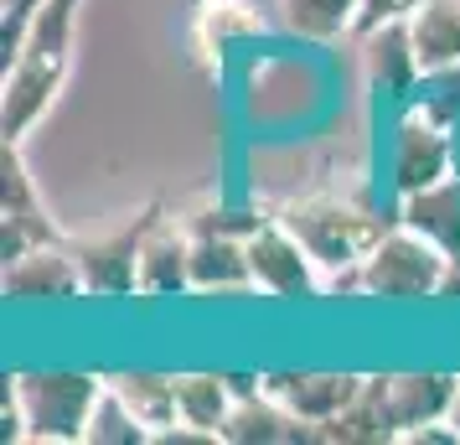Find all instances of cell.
<instances>
[{
  "mask_svg": "<svg viewBox=\"0 0 460 445\" xmlns=\"http://www.w3.org/2000/svg\"><path fill=\"white\" fill-rule=\"evenodd\" d=\"M0 290H5V300H73V296H88L78 254H73L67 238L63 244H37V249H26V254L5 259Z\"/></svg>",
  "mask_w": 460,
  "mask_h": 445,
  "instance_id": "30bf717a",
  "label": "cell"
},
{
  "mask_svg": "<svg viewBox=\"0 0 460 445\" xmlns=\"http://www.w3.org/2000/svg\"><path fill=\"white\" fill-rule=\"evenodd\" d=\"M383 388H388V414L403 435L414 424L445 420L456 404L460 378H450V373H383Z\"/></svg>",
  "mask_w": 460,
  "mask_h": 445,
  "instance_id": "2e32d148",
  "label": "cell"
},
{
  "mask_svg": "<svg viewBox=\"0 0 460 445\" xmlns=\"http://www.w3.org/2000/svg\"><path fill=\"white\" fill-rule=\"evenodd\" d=\"M109 388L129 404V414L150 430V441L176 424V373H155V368H119L109 373Z\"/></svg>",
  "mask_w": 460,
  "mask_h": 445,
  "instance_id": "d6986e66",
  "label": "cell"
},
{
  "mask_svg": "<svg viewBox=\"0 0 460 445\" xmlns=\"http://www.w3.org/2000/svg\"><path fill=\"white\" fill-rule=\"evenodd\" d=\"M445 420H450V424L460 430V388H456V404H450V414H445Z\"/></svg>",
  "mask_w": 460,
  "mask_h": 445,
  "instance_id": "484cf974",
  "label": "cell"
},
{
  "mask_svg": "<svg viewBox=\"0 0 460 445\" xmlns=\"http://www.w3.org/2000/svg\"><path fill=\"white\" fill-rule=\"evenodd\" d=\"M409 37H414L424 78L460 67V0H424L409 16Z\"/></svg>",
  "mask_w": 460,
  "mask_h": 445,
  "instance_id": "ac0fdd59",
  "label": "cell"
},
{
  "mask_svg": "<svg viewBox=\"0 0 460 445\" xmlns=\"http://www.w3.org/2000/svg\"><path fill=\"white\" fill-rule=\"evenodd\" d=\"M439 300H460V259H450V270L439 280Z\"/></svg>",
  "mask_w": 460,
  "mask_h": 445,
  "instance_id": "d4e9b609",
  "label": "cell"
},
{
  "mask_svg": "<svg viewBox=\"0 0 460 445\" xmlns=\"http://www.w3.org/2000/svg\"><path fill=\"white\" fill-rule=\"evenodd\" d=\"M315 441H341V445H383V441H398V424L394 414H388V388H383V373H373V378H362V388H357V399L336 414V420H326L321 430H315Z\"/></svg>",
  "mask_w": 460,
  "mask_h": 445,
  "instance_id": "e0dca14e",
  "label": "cell"
},
{
  "mask_svg": "<svg viewBox=\"0 0 460 445\" xmlns=\"http://www.w3.org/2000/svg\"><path fill=\"white\" fill-rule=\"evenodd\" d=\"M249 275H253V290L270 300H305V296H321V264L311 259V249L285 228V218H259L249 228Z\"/></svg>",
  "mask_w": 460,
  "mask_h": 445,
  "instance_id": "ba28073f",
  "label": "cell"
},
{
  "mask_svg": "<svg viewBox=\"0 0 460 445\" xmlns=\"http://www.w3.org/2000/svg\"><path fill=\"white\" fill-rule=\"evenodd\" d=\"M388 171H394L398 197L456 176V129H450V114L439 104H429V99L403 109V120L394 125V146H388Z\"/></svg>",
  "mask_w": 460,
  "mask_h": 445,
  "instance_id": "5b68a950",
  "label": "cell"
},
{
  "mask_svg": "<svg viewBox=\"0 0 460 445\" xmlns=\"http://www.w3.org/2000/svg\"><path fill=\"white\" fill-rule=\"evenodd\" d=\"M398 223L439 244L450 259H460V176H445L435 187H419L398 197Z\"/></svg>",
  "mask_w": 460,
  "mask_h": 445,
  "instance_id": "9a60e30c",
  "label": "cell"
},
{
  "mask_svg": "<svg viewBox=\"0 0 460 445\" xmlns=\"http://www.w3.org/2000/svg\"><path fill=\"white\" fill-rule=\"evenodd\" d=\"M223 441H233V445H290V441H315V430L305 420H295L274 394L249 388V394H238V404H233L228 424H223Z\"/></svg>",
  "mask_w": 460,
  "mask_h": 445,
  "instance_id": "4fadbf2b",
  "label": "cell"
},
{
  "mask_svg": "<svg viewBox=\"0 0 460 445\" xmlns=\"http://www.w3.org/2000/svg\"><path fill=\"white\" fill-rule=\"evenodd\" d=\"M233 404H238V388L228 373H176V424H197L223 441Z\"/></svg>",
  "mask_w": 460,
  "mask_h": 445,
  "instance_id": "ffe728a7",
  "label": "cell"
},
{
  "mask_svg": "<svg viewBox=\"0 0 460 445\" xmlns=\"http://www.w3.org/2000/svg\"><path fill=\"white\" fill-rule=\"evenodd\" d=\"M104 383L109 373H73V368L5 378V399L22 414V445H78Z\"/></svg>",
  "mask_w": 460,
  "mask_h": 445,
  "instance_id": "7a4b0ae2",
  "label": "cell"
},
{
  "mask_svg": "<svg viewBox=\"0 0 460 445\" xmlns=\"http://www.w3.org/2000/svg\"><path fill=\"white\" fill-rule=\"evenodd\" d=\"M362 73H367V84L388 88V93H409L424 78L409 22H383L373 31H362Z\"/></svg>",
  "mask_w": 460,
  "mask_h": 445,
  "instance_id": "5bb4252c",
  "label": "cell"
},
{
  "mask_svg": "<svg viewBox=\"0 0 460 445\" xmlns=\"http://www.w3.org/2000/svg\"><path fill=\"white\" fill-rule=\"evenodd\" d=\"M166 212L161 202H146V208L125 218L114 234H99V238H78L73 254H78V270H84V290L88 296H135L140 290V249H146L150 228L161 223Z\"/></svg>",
  "mask_w": 460,
  "mask_h": 445,
  "instance_id": "8992f818",
  "label": "cell"
},
{
  "mask_svg": "<svg viewBox=\"0 0 460 445\" xmlns=\"http://www.w3.org/2000/svg\"><path fill=\"white\" fill-rule=\"evenodd\" d=\"M424 0H362V22H357V37L362 31H373L383 22H409Z\"/></svg>",
  "mask_w": 460,
  "mask_h": 445,
  "instance_id": "cb8c5ba5",
  "label": "cell"
},
{
  "mask_svg": "<svg viewBox=\"0 0 460 445\" xmlns=\"http://www.w3.org/2000/svg\"><path fill=\"white\" fill-rule=\"evenodd\" d=\"M259 388L274 394L295 420H305L311 430H321V424L336 420V414L357 399L362 373H264Z\"/></svg>",
  "mask_w": 460,
  "mask_h": 445,
  "instance_id": "8fae6325",
  "label": "cell"
},
{
  "mask_svg": "<svg viewBox=\"0 0 460 445\" xmlns=\"http://www.w3.org/2000/svg\"><path fill=\"white\" fill-rule=\"evenodd\" d=\"M84 441H88V445H150V430L135 420V414H129V404L104 383V394H99L93 414H88Z\"/></svg>",
  "mask_w": 460,
  "mask_h": 445,
  "instance_id": "603a6c76",
  "label": "cell"
},
{
  "mask_svg": "<svg viewBox=\"0 0 460 445\" xmlns=\"http://www.w3.org/2000/svg\"><path fill=\"white\" fill-rule=\"evenodd\" d=\"M191 290V234L187 223L161 218L140 249V290L135 296H181Z\"/></svg>",
  "mask_w": 460,
  "mask_h": 445,
  "instance_id": "7c38bea8",
  "label": "cell"
},
{
  "mask_svg": "<svg viewBox=\"0 0 460 445\" xmlns=\"http://www.w3.org/2000/svg\"><path fill=\"white\" fill-rule=\"evenodd\" d=\"M279 22L305 42H341L362 22V0H274Z\"/></svg>",
  "mask_w": 460,
  "mask_h": 445,
  "instance_id": "44dd1931",
  "label": "cell"
},
{
  "mask_svg": "<svg viewBox=\"0 0 460 445\" xmlns=\"http://www.w3.org/2000/svg\"><path fill=\"white\" fill-rule=\"evenodd\" d=\"M228 212H202V218H181L191 234V290L197 296H243L253 290L249 275V228L259 218L243 223H223Z\"/></svg>",
  "mask_w": 460,
  "mask_h": 445,
  "instance_id": "52a82bcc",
  "label": "cell"
},
{
  "mask_svg": "<svg viewBox=\"0 0 460 445\" xmlns=\"http://www.w3.org/2000/svg\"><path fill=\"white\" fill-rule=\"evenodd\" d=\"M285 218V228H290L311 259L321 264V275H341V270H357L362 254L377 244L383 234V223H377L373 212L352 208L347 197H332V191H315V197H295L279 208Z\"/></svg>",
  "mask_w": 460,
  "mask_h": 445,
  "instance_id": "3957f363",
  "label": "cell"
},
{
  "mask_svg": "<svg viewBox=\"0 0 460 445\" xmlns=\"http://www.w3.org/2000/svg\"><path fill=\"white\" fill-rule=\"evenodd\" d=\"M37 244H63V228L52 223L42 191L22 161V146L0 140V259H16Z\"/></svg>",
  "mask_w": 460,
  "mask_h": 445,
  "instance_id": "9c48e42d",
  "label": "cell"
},
{
  "mask_svg": "<svg viewBox=\"0 0 460 445\" xmlns=\"http://www.w3.org/2000/svg\"><path fill=\"white\" fill-rule=\"evenodd\" d=\"M264 26L270 22L253 11L249 0H202V5H197V47H202V52H217V47H228L233 37H259Z\"/></svg>",
  "mask_w": 460,
  "mask_h": 445,
  "instance_id": "7402d4cb",
  "label": "cell"
},
{
  "mask_svg": "<svg viewBox=\"0 0 460 445\" xmlns=\"http://www.w3.org/2000/svg\"><path fill=\"white\" fill-rule=\"evenodd\" d=\"M78 5L84 0H42L22 47L0 63V140L22 146L42 125L47 109L58 104L78 42Z\"/></svg>",
  "mask_w": 460,
  "mask_h": 445,
  "instance_id": "6da1fadb",
  "label": "cell"
},
{
  "mask_svg": "<svg viewBox=\"0 0 460 445\" xmlns=\"http://www.w3.org/2000/svg\"><path fill=\"white\" fill-rule=\"evenodd\" d=\"M450 270V254L414 234L409 223L383 228L377 244L357 264V290L373 300H439V280Z\"/></svg>",
  "mask_w": 460,
  "mask_h": 445,
  "instance_id": "277c9868",
  "label": "cell"
}]
</instances>
